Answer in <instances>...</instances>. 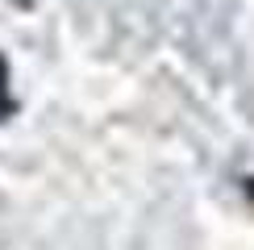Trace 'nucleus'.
<instances>
[{
    "mask_svg": "<svg viewBox=\"0 0 254 250\" xmlns=\"http://www.w3.org/2000/svg\"><path fill=\"white\" fill-rule=\"evenodd\" d=\"M17 113V100H13V88H8V62L0 55V121H8Z\"/></svg>",
    "mask_w": 254,
    "mask_h": 250,
    "instance_id": "nucleus-1",
    "label": "nucleus"
},
{
    "mask_svg": "<svg viewBox=\"0 0 254 250\" xmlns=\"http://www.w3.org/2000/svg\"><path fill=\"white\" fill-rule=\"evenodd\" d=\"M17 4H21V8H29V4H34V0H17Z\"/></svg>",
    "mask_w": 254,
    "mask_h": 250,
    "instance_id": "nucleus-2",
    "label": "nucleus"
}]
</instances>
